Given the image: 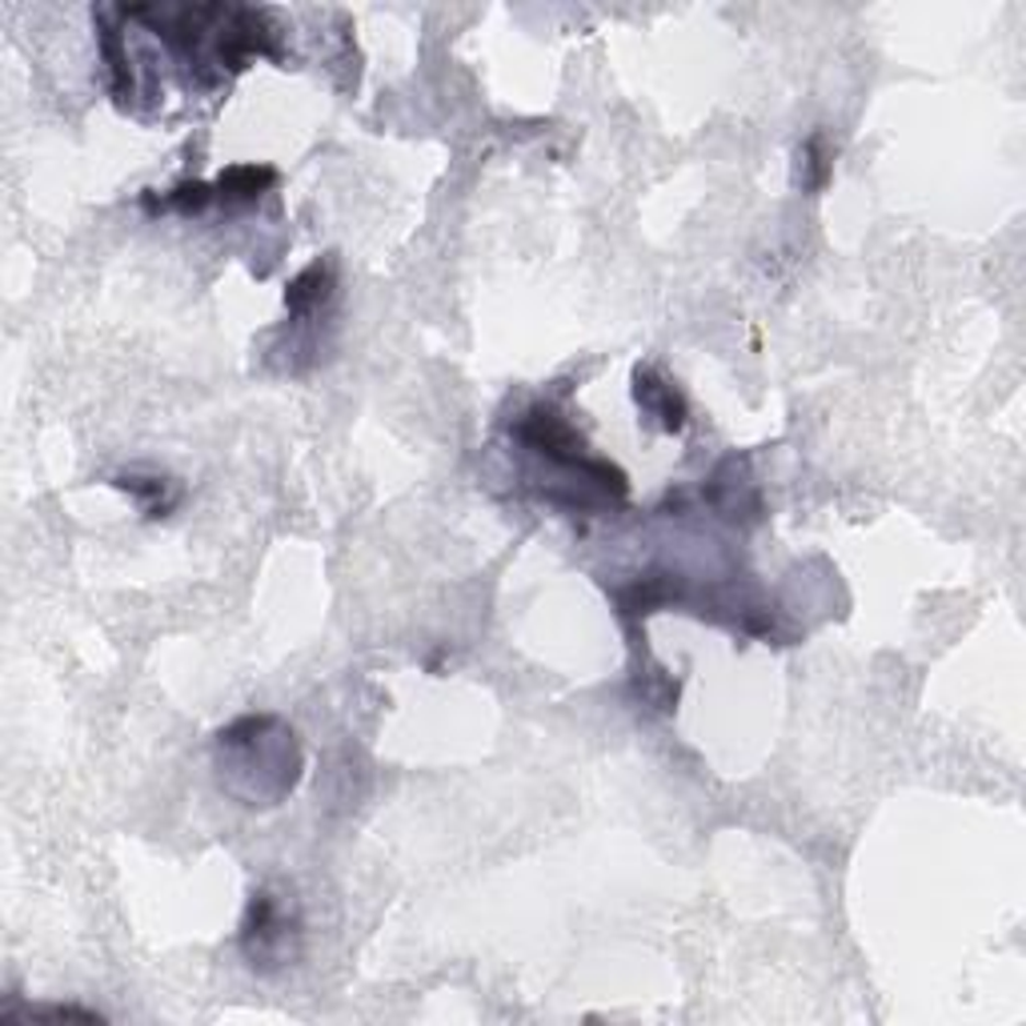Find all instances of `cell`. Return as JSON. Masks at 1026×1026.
<instances>
[{
	"instance_id": "obj_1",
	"label": "cell",
	"mask_w": 1026,
	"mask_h": 1026,
	"mask_svg": "<svg viewBox=\"0 0 1026 1026\" xmlns=\"http://www.w3.org/2000/svg\"><path fill=\"white\" fill-rule=\"evenodd\" d=\"M634 381H638L634 385L638 406L646 409V413H650L665 433H677L682 425H686V401H682V394H677L674 385L662 381V377H653L650 369H638Z\"/></svg>"
},
{
	"instance_id": "obj_2",
	"label": "cell",
	"mask_w": 1026,
	"mask_h": 1026,
	"mask_svg": "<svg viewBox=\"0 0 1026 1026\" xmlns=\"http://www.w3.org/2000/svg\"><path fill=\"white\" fill-rule=\"evenodd\" d=\"M329 269H321V261L317 265H309L301 273V277L293 281L289 293H285V305H289V314H309L314 305H321V297L329 293Z\"/></svg>"
},
{
	"instance_id": "obj_3",
	"label": "cell",
	"mask_w": 1026,
	"mask_h": 1026,
	"mask_svg": "<svg viewBox=\"0 0 1026 1026\" xmlns=\"http://www.w3.org/2000/svg\"><path fill=\"white\" fill-rule=\"evenodd\" d=\"M265 185H273V169H256V164H237V169H229V173L217 181V197L221 201H249L256 197Z\"/></svg>"
},
{
	"instance_id": "obj_4",
	"label": "cell",
	"mask_w": 1026,
	"mask_h": 1026,
	"mask_svg": "<svg viewBox=\"0 0 1026 1026\" xmlns=\"http://www.w3.org/2000/svg\"><path fill=\"white\" fill-rule=\"evenodd\" d=\"M209 197H213V193L205 185H181L176 193H169V201H164V205H169V209H176V213H197V209H205V205H209Z\"/></svg>"
}]
</instances>
